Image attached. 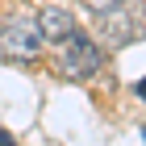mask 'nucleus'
I'll return each mask as SVG.
<instances>
[{"instance_id":"1","label":"nucleus","mask_w":146,"mask_h":146,"mask_svg":"<svg viewBox=\"0 0 146 146\" xmlns=\"http://www.w3.org/2000/svg\"><path fill=\"white\" fill-rule=\"evenodd\" d=\"M42 50V29H38V17H9L0 25V54L17 58V63H29Z\"/></svg>"},{"instance_id":"2","label":"nucleus","mask_w":146,"mask_h":146,"mask_svg":"<svg viewBox=\"0 0 146 146\" xmlns=\"http://www.w3.org/2000/svg\"><path fill=\"white\" fill-rule=\"evenodd\" d=\"M100 17V38H104V46H125V42H134L138 34H146L142 25H146V13L138 9V4H129V0H121L117 9H109V13H96Z\"/></svg>"},{"instance_id":"3","label":"nucleus","mask_w":146,"mask_h":146,"mask_svg":"<svg viewBox=\"0 0 146 146\" xmlns=\"http://www.w3.org/2000/svg\"><path fill=\"white\" fill-rule=\"evenodd\" d=\"M63 75L67 79H88V75H96L100 71V63H104V54H100V46L92 42L88 34H71L67 38V46H63Z\"/></svg>"},{"instance_id":"4","label":"nucleus","mask_w":146,"mask_h":146,"mask_svg":"<svg viewBox=\"0 0 146 146\" xmlns=\"http://www.w3.org/2000/svg\"><path fill=\"white\" fill-rule=\"evenodd\" d=\"M38 29H42V42H67L79 25H75V17L63 13V9H42L38 13Z\"/></svg>"},{"instance_id":"5","label":"nucleus","mask_w":146,"mask_h":146,"mask_svg":"<svg viewBox=\"0 0 146 146\" xmlns=\"http://www.w3.org/2000/svg\"><path fill=\"white\" fill-rule=\"evenodd\" d=\"M84 4H88L92 13H109V9H117L121 0H84Z\"/></svg>"},{"instance_id":"6","label":"nucleus","mask_w":146,"mask_h":146,"mask_svg":"<svg viewBox=\"0 0 146 146\" xmlns=\"http://www.w3.org/2000/svg\"><path fill=\"white\" fill-rule=\"evenodd\" d=\"M0 146H17V142H13V134H9V129H0Z\"/></svg>"},{"instance_id":"7","label":"nucleus","mask_w":146,"mask_h":146,"mask_svg":"<svg viewBox=\"0 0 146 146\" xmlns=\"http://www.w3.org/2000/svg\"><path fill=\"white\" fill-rule=\"evenodd\" d=\"M134 92H138V96L146 100V79H138V88H134Z\"/></svg>"}]
</instances>
